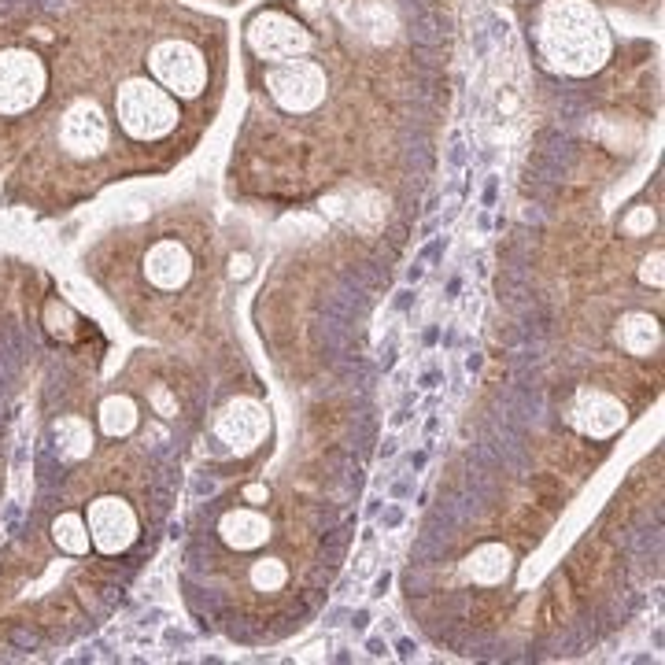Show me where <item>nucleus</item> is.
<instances>
[{
	"label": "nucleus",
	"mask_w": 665,
	"mask_h": 665,
	"mask_svg": "<svg viewBox=\"0 0 665 665\" xmlns=\"http://www.w3.org/2000/svg\"><path fill=\"white\" fill-rule=\"evenodd\" d=\"M285 566H281L278 558H259L252 566V584L259 588V592H278L281 584H285Z\"/></svg>",
	"instance_id": "a211bd4d"
},
{
	"label": "nucleus",
	"mask_w": 665,
	"mask_h": 665,
	"mask_svg": "<svg viewBox=\"0 0 665 665\" xmlns=\"http://www.w3.org/2000/svg\"><path fill=\"white\" fill-rule=\"evenodd\" d=\"M573 425L584 436L603 440V436H614L625 425V407L614 396H606V392H584L577 399V407H573Z\"/></svg>",
	"instance_id": "9d476101"
},
{
	"label": "nucleus",
	"mask_w": 665,
	"mask_h": 665,
	"mask_svg": "<svg viewBox=\"0 0 665 665\" xmlns=\"http://www.w3.org/2000/svg\"><path fill=\"white\" fill-rule=\"evenodd\" d=\"M248 45H252L255 56H263V60H292V56L307 52L311 37H307V30H303L296 19H289V15L266 12L248 26Z\"/></svg>",
	"instance_id": "0eeeda50"
},
{
	"label": "nucleus",
	"mask_w": 665,
	"mask_h": 665,
	"mask_svg": "<svg viewBox=\"0 0 665 665\" xmlns=\"http://www.w3.org/2000/svg\"><path fill=\"white\" fill-rule=\"evenodd\" d=\"M617 340H621V348L632 351V355H651V351L658 348L662 333H658V322H654L651 315H629L621 322V329H617Z\"/></svg>",
	"instance_id": "ddd939ff"
},
{
	"label": "nucleus",
	"mask_w": 665,
	"mask_h": 665,
	"mask_svg": "<svg viewBox=\"0 0 665 665\" xmlns=\"http://www.w3.org/2000/svg\"><path fill=\"white\" fill-rule=\"evenodd\" d=\"M218 532H222V540L230 547H237V551H252V547L266 544L270 525H266V518L255 514V510H230V514L222 518V525H218Z\"/></svg>",
	"instance_id": "f8f14e48"
},
{
	"label": "nucleus",
	"mask_w": 665,
	"mask_h": 665,
	"mask_svg": "<svg viewBox=\"0 0 665 665\" xmlns=\"http://www.w3.org/2000/svg\"><path fill=\"white\" fill-rule=\"evenodd\" d=\"M119 126L137 141H159L178 126V104L148 78H130L115 97Z\"/></svg>",
	"instance_id": "f03ea898"
},
{
	"label": "nucleus",
	"mask_w": 665,
	"mask_h": 665,
	"mask_svg": "<svg viewBox=\"0 0 665 665\" xmlns=\"http://www.w3.org/2000/svg\"><path fill=\"white\" fill-rule=\"evenodd\" d=\"M640 278H643V281H651V285H662V255H651V259L643 263Z\"/></svg>",
	"instance_id": "6ab92c4d"
},
{
	"label": "nucleus",
	"mask_w": 665,
	"mask_h": 665,
	"mask_svg": "<svg viewBox=\"0 0 665 665\" xmlns=\"http://www.w3.org/2000/svg\"><path fill=\"white\" fill-rule=\"evenodd\" d=\"M148 67H152V74L167 85V93H174V97H196L207 82L204 56L193 45H185V41H163V45H156Z\"/></svg>",
	"instance_id": "20e7f679"
},
{
	"label": "nucleus",
	"mask_w": 665,
	"mask_h": 665,
	"mask_svg": "<svg viewBox=\"0 0 665 665\" xmlns=\"http://www.w3.org/2000/svg\"><path fill=\"white\" fill-rule=\"evenodd\" d=\"M60 141L71 148L74 156H100L108 148V119L97 104H74L60 122Z\"/></svg>",
	"instance_id": "6e6552de"
},
{
	"label": "nucleus",
	"mask_w": 665,
	"mask_h": 665,
	"mask_svg": "<svg viewBox=\"0 0 665 665\" xmlns=\"http://www.w3.org/2000/svg\"><path fill=\"white\" fill-rule=\"evenodd\" d=\"M89 540L104 551V555H122L126 547L137 540V518L126 499L119 496H100L89 503Z\"/></svg>",
	"instance_id": "39448f33"
},
{
	"label": "nucleus",
	"mask_w": 665,
	"mask_h": 665,
	"mask_svg": "<svg viewBox=\"0 0 665 665\" xmlns=\"http://www.w3.org/2000/svg\"><path fill=\"white\" fill-rule=\"evenodd\" d=\"M244 496H248V499H266V488H259V484H252V488H248V492H244Z\"/></svg>",
	"instance_id": "aec40b11"
},
{
	"label": "nucleus",
	"mask_w": 665,
	"mask_h": 665,
	"mask_svg": "<svg viewBox=\"0 0 665 665\" xmlns=\"http://www.w3.org/2000/svg\"><path fill=\"white\" fill-rule=\"evenodd\" d=\"M145 274L148 281L163 292L182 289L189 274H193V259H189V248L182 241H159L145 259Z\"/></svg>",
	"instance_id": "9b49d317"
},
{
	"label": "nucleus",
	"mask_w": 665,
	"mask_h": 665,
	"mask_svg": "<svg viewBox=\"0 0 665 665\" xmlns=\"http://www.w3.org/2000/svg\"><path fill=\"white\" fill-rule=\"evenodd\" d=\"M52 436H56L60 455H67V459H85L89 448H93V429H89L85 418H74V414L52 425Z\"/></svg>",
	"instance_id": "4468645a"
},
{
	"label": "nucleus",
	"mask_w": 665,
	"mask_h": 665,
	"mask_svg": "<svg viewBox=\"0 0 665 665\" xmlns=\"http://www.w3.org/2000/svg\"><path fill=\"white\" fill-rule=\"evenodd\" d=\"M218 436L237 451L255 448L266 436V411L255 399H233L226 411L218 414Z\"/></svg>",
	"instance_id": "1a4fd4ad"
},
{
	"label": "nucleus",
	"mask_w": 665,
	"mask_h": 665,
	"mask_svg": "<svg viewBox=\"0 0 665 665\" xmlns=\"http://www.w3.org/2000/svg\"><path fill=\"white\" fill-rule=\"evenodd\" d=\"M100 425L108 436H126L137 425V407L130 396H111L100 403Z\"/></svg>",
	"instance_id": "dca6fc26"
},
{
	"label": "nucleus",
	"mask_w": 665,
	"mask_h": 665,
	"mask_svg": "<svg viewBox=\"0 0 665 665\" xmlns=\"http://www.w3.org/2000/svg\"><path fill=\"white\" fill-rule=\"evenodd\" d=\"M45 93V63L30 49L0 52V115H23Z\"/></svg>",
	"instance_id": "7ed1b4c3"
},
{
	"label": "nucleus",
	"mask_w": 665,
	"mask_h": 665,
	"mask_svg": "<svg viewBox=\"0 0 665 665\" xmlns=\"http://www.w3.org/2000/svg\"><path fill=\"white\" fill-rule=\"evenodd\" d=\"M466 569H470L473 581L481 584H499L503 577H507L510 569V551L499 544H488V547H477L470 555V562H466Z\"/></svg>",
	"instance_id": "2eb2a0df"
},
{
	"label": "nucleus",
	"mask_w": 665,
	"mask_h": 665,
	"mask_svg": "<svg viewBox=\"0 0 665 665\" xmlns=\"http://www.w3.org/2000/svg\"><path fill=\"white\" fill-rule=\"evenodd\" d=\"M544 52L558 71H599L610 56V34L588 0H551L544 12Z\"/></svg>",
	"instance_id": "f257e3e1"
},
{
	"label": "nucleus",
	"mask_w": 665,
	"mask_h": 665,
	"mask_svg": "<svg viewBox=\"0 0 665 665\" xmlns=\"http://www.w3.org/2000/svg\"><path fill=\"white\" fill-rule=\"evenodd\" d=\"M266 85H270V97L285 111H311L326 97V74L315 63H285L266 74Z\"/></svg>",
	"instance_id": "423d86ee"
},
{
	"label": "nucleus",
	"mask_w": 665,
	"mask_h": 665,
	"mask_svg": "<svg viewBox=\"0 0 665 665\" xmlns=\"http://www.w3.org/2000/svg\"><path fill=\"white\" fill-rule=\"evenodd\" d=\"M52 536H56V544L63 547V551H71V555H85L89 551V525H85L82 514H63V518H56V525H52Z\"/></svg>",
	"instance_id": "f3484780"
}]
</instances>
